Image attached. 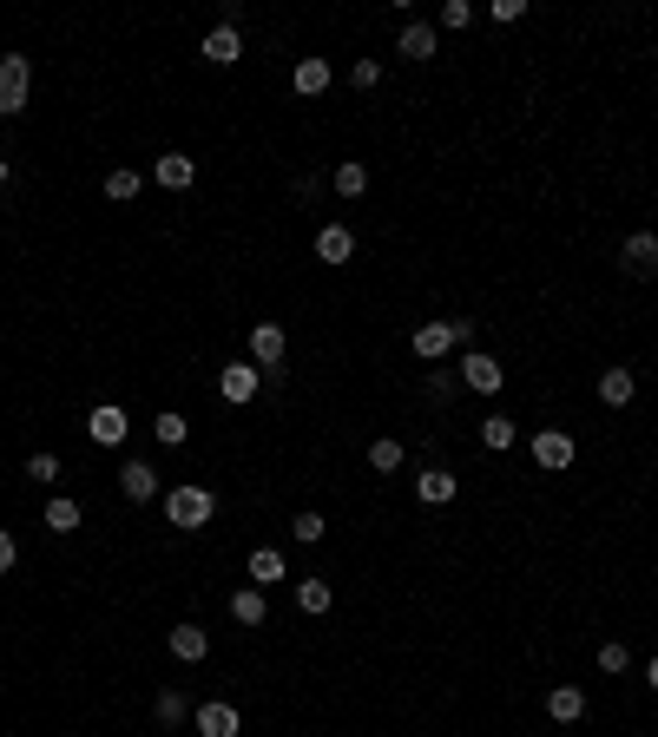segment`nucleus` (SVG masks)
Here are the masks:
<instances>
[{"instance_id":"nucleus-20","label":"nucleus","mask_w":658,"mask_h":737,"mask_svg":"<svg viewBox=\"0 0 658 737\" xmlns=\"http://www.w3.org/2000/svg\"><path fill=\"white\" fill-rule=\"evenodd\" d=\"M204 652H211V632H204V626H172V659L198 665Z\"/></svg>"},{"instance_id":"nucleus-7","label":"nucleus","mask_w":658,"mask_h":737,"mask_svg":"<svg viewBox=\"0 0 658 737\" xmlns=\"http://www.w3.org/2000/svg\"><path fill=\"white\" fill-rule=\"evenodd\" d=\"M191 724H198V737H237V731H244L237 705H224V698H204V705L191 711Z\"/></svg>"},{"instance_id":"nucleus-14","label":"nucleus","mask_w":658,"mask_h":737,"mask_svg":"<svg viewBox=\"0 0 658 737\" xmlns=\"http://www.w3.org/2000/svg\"><path fill=\"white\" fill-rule=\"evenodd\" d=\"M316 257H323V264H349V257H356V231H349V224H323V231H316Z\"/></svg>"},{"instance_id":"nucleus-19","label":"nucleus","mask_w":658,"mask_h":737,"mask_svg":"<svg viewBox=\"0 0 658 737\" xmlns=\"http://www.w3.org/2000/svg\"><path fill=\"white\" fill-rule=\"evenodd\" d=\"M632 395H639V376H632V369H606V376H599V402L606 408H626Z\"/></svg>"},{"instance_id":"nucleus-28","label":"nucleus","mask_w":658,"mask_h":737,"mask_svg":"<svg viewBox=\"0 0 658 737\" xmlns=\"http://www.w3.org/2000/svg\"><path fill=\"white\" fill-rule=\"evenodd\" d=\"M152 435H158V448H178V441L191 435V422H185V415H178V408H165V415H158V422H152Z\"/></svg>"},{"instance_id":"nucleus-13","label":"nucleus","mask_w":658,"mask_h":737,"mask_svg":"<svg viewBox=\"0 0 658 737\" xmlns=\"http://www.w3.org/2000/svg\"><path fill=\"white\" fill-rule=\"evenodd\" d=\"M198 53H204L211 66H237V60H244V33H237V27H211Z\"/></svg>"},{"instance_id":"nucleus-4","label":"nucleus","mask_w":658,"mask_h":737,"mask_svg":"<svg viewBox=\"0 0 658 737\" xmlns=\"http://www.w3.org/2000/svg\"><path fill=\"white\" fill-rule=\"evenodd\" d=\"M283 349H290L283 323H251V362L264 369V376H283Z\"/></svg>"},{"instance_id":"nucleus-2","label":"nucleus","mask_w":658,"mask_h":737,"mask_svg":"<svg viewBox=\"0 0 658 737\" xmlns=\"http://www.w3.org/2000/svg\"><path fill=\"white\" fill-rule=\"evenodd\" d=\"M27 93H33V60L27 53H0V119L27 112Z\"/></svg>"},{"instance_id":"nucleus-3","label":"nucleus","mask_w":658,"mask_h":737,"mask_svg":"<svg viewBox=\"0 0 658 737\" xmlns=\"http://www.w3.org/2000/svg\"><path fill=\"white\" fill-rule=\"evenodd\" d=\"M461 389H474V395H501V382H507V369L494 356H487V349H468V356H461Z\"/></svg>"},{"instance_id":"nucleus-25","label":"nucleus","mask_w":658,"mask_h":737,"mask_svg":"<svg viewBox=\"0 0 658 737\" xmlns=\"http://www.w3.org/2000/svg\"><path fill=\"white\" fill-rule=\"evenodd\" d=\"M422 395H428V402H455V395H461V376H455V369H441V362H435V369H428V376H422Z\"/></svg>"},{"instance_id":"nucleus-6","label":"nucleus","mask_w":658,"mask_h":737,"mask_svg":"<svg viewBox=\"0 0 658 737\" xmlns=\"http://www.w3.org/2000/svg\"><path fill=\"white\" fill-rule=\"evenodd\" d=\"M86 435H93V448H119V441L132 435V415L119 402H99L93 415H86Z\"/></svg>"},{"instance_id":"nucleus-23","label":"nucleus","mask_w":658,"mask_h":737,"mask_svg":"<svg viewBox=\"0 0 658 737\" xmlns=\"http://www.w3.org/2000/svg\"><path fill=\"white\" fill-rule=\"evenodd\" d=\"M514 441H520V428L507 422V415H487V422H481V448H487V455H507Z\"/></svg>"},{"instance_id":"nucleus-15","label":"nucleus","mask_w":658,"mask_h":737,"mask_svg":"<svg viewBox=\"0 0 658 737\" xmlns=\"http://www.w3.org/2000/svg\"><path fill=\"white\" fill-rule=\"evenodd\" d=\"M533 461L540 468H573V435H560V428H547V435H533Z\"/></svg>"},{"instance_id":"nucleus-11","label":"nucleus","mask_w":658,"mask_h":737,"mask_svg":"<svg viewBox=\"0 0 658 737\" xmlns=\"http://www.w3.org/2000/svg\"><path fill=\"white\" fill-rule=\"evenodd\" d=\"M408 343H415V356H422V362H441L448 349H461V343H455V316H448V323H422Z\"/></svg>"},{"instance_id":"nucleus-24","label":"nucleus","mask_w":658,"mask_h":737,"mask_svg":"<svg viewBox=\"0 0 658 737\" xmlns=\"http://www.w3.org/2000/svg\"><path fill=\"white\" fill-rule=\"evenodd\" d=\"M191 711H198V705H191V698H185L178 685H172V691H158V698H152V718H158V724H185Z\"/></svg>"},{"instance_id":"nucleus-31","label":"nucleus","mask_w":658,"mask_h":737,"mask_svg":"<svg viewBox=\"0 0 658 737\" xmlns=\"http://www.w3.org/2000/svg\"><path fill=\"white\" fill-rule=\"evenodd\" d=\"M369 468H376V474H395V468H402V441H389V435L369 441Z\"/></svg>"},{"instance_id":"nucleus-30","label":"nucleus","mask_w":658,"mask_h":737,"mask_svg":"<svg viewBox=\"0 0 658 737\" xmlns=\"http://www.w3.org/2000/svg\"><path fill=\"white\" fill-rule=\"evenodd\" d=\"M47 527H53V534H73V527H79V501L53 494V501H47Z\"/></svg>"},{"instance_id":"nucleus-38","label":"nucleus","mask_w":658,"mask_h":737,"mask_svg":"<svg viewBox=\"0 0 658 737\" xmlns=\"http://www.w3.org/2000/svg\"><path fill=\"white\" fill-rule=\"evenodd\" d=\"M14 560H20V547H14V534L0 527V573H14Z\"/></svg>"},{"instance_id":"nucleus-21","label":"nucleus","mask_w":658,"mask_h":737,"mask_svg":"<svg viewBox=\"0 0 658 737\" xmlns=\"http://www.w3.org/2000/svg\"><path fill=\"white\" fill-rule=\"evenodd\" d=\"M231 619H237V626H264V619H270L264 586H244V593H231Z\"/></svg>"},{"instance_id":"nucleus-27","label":"nucleus","mask_w":658,"mask_h":737,"mask_svg":"<svg viewBox=\"0 0 658 737\" xmlns=\"http://www.w3.org/2000/svg\"><path fill=\"white\" fill-rule=\"evenodd\" d=\"M290 534H297V547H323V534H329V520L316 514V507H303L297 520H290Z\"/></svg>"},{"instance_id":"nucleus-18","label":"nucleus","mask_w":658,"mask_h":737,"mask_svg":"<svg viewBox=\"0 0 658 737\" xmlns=\"http://www.w3.org/2000/svg\"><path fill=\"white\" fill-rule=\"evenodd\" d=\"M290 86H297L303 99L329 93V60H316V53H303V60H297V73H290Z\"/></svg>"},{"instance_id":"nucleus-22","label":"nucleus","mask_w":658,"mask_h":737,"mask_svg":"<svg viewBox=\"0 0 658 737\" xmlns=\"http://www.w3.org/2000/svg\"><path fill=\"white\" fill-rule=\"evenodd\" d=\"M329 185H336V198H362V191H369V165H362V158H343V165L329 172Z\"/></svg>"},{"instance_id":"nucleus-1","label":"nucleus","mask_w":658,"mask_h":737,"mask_svg":"<svg viewBox=\"0 0 658 737\" xmlns=\"http://www.w3.org/2000/svg\"><path fill=\"white\" fill-rule=\"evenodd\" d=\"M211 514H218V494H211V487H198V481H185V487H172V494H165V520H172V527H185V534L211 527Z\"/></svg>"},{"instance_id":"nucleus-9","label":"nucleus","mask_w":658,"mask_h":737,"mask_svg":"<svg viewBox=\"0 0 658 737\" xmlns=\"http://www.w3.org/2000/svg\"><path fill=\"white\" fill-rule=\"evenodd\" d=\"M152 185H165V191H191V185H198V158H185V152L152 158Z\"/></svg>"},{"instance_id":"nucleus-34","label":"nucleus","mask_w":658,"mask_h":737,"mask_svg":"<svg viewBox=\"0 0 658 737\" xmlns=\"http://www.w3.org/2000/svg\"><path fill=\"white\" fill-rule=\"evenodd\" d=\"M297 606L303 612H329V580H303L297 586Z\"/></svg>"},{"instance_id":"nucleus-16","label":"nucleus","mask_w":658,"mask_h":737,"mask_svg":"<svg viewBox=\"0 0 658 737\" xmlns=\"http://www.w3.org/2000/svg\"><path fill=\"white\" fill-rule=\"evenodd\" d=\"M547 718L553 724H580L586 718V691L580 685H553L547 691Z\"/></svg>"},{"instance_id":"nucleus-29","label":"nucleus","mask_w":658,"mask_h":737,"mask_svg":"<svg viewBox=\"0 0 658 737\" xmlns=\"http://www.w3.org/2000/svg\"><path fill=\"white\" fill-rule=\"evenodd\" d=\"M139 185H145V178H139V172H132V165H119V172H106V198H112V204H126V198H139Z\"/></svg>"},{"instance_id":"nucleus-26","label":"nucleus","mask_w":658,"mask_h":737,"mask_svg":"<svg viewBox=\"0 0 658 737\" xmlns=\"http://www.w3.org/2000/svg\"><path fill=\"white\" fill-rule=\"evenodd\" d=\"M283 580V553L277 547H257L251 553V586H277Z\"/></svg>"},{"instance_id":"nucleus-37","label":"nucleus","mask_w":658,"mask_h":737,"mask_svg":"<svg viewBox=\"0 0 658 737\" xmlns=\"http://www.w3.org/2000/svg\"><path fill=\"white\" fill-rule=\"evenodd\" d=\"M487 14H494V20H501V27H507V20H520V14H527V0H494Z\"/></svg>"},{"instance_id":"nucleus-39","label":"nucleus","mask_w":658,"mask_h":737,"mask_svg":"<svg viewBox=\"0 0 658 737\" xmlns=\"http://www.w3.org/2000/svg\"><path fill=\"white\" fill-rule=\"evenodd\" d=\"M7 178H14V165H7V158H0V191H7Z\"/></svg>"},{"instance_id":"nucleus-17","label":"nucleus","mask_w":658,"mask_h":737,"mask_svg":"<svg viewBox=\"0 0 658 737\" xmlns=\"http://www.w3.org/2000/svg\"><path fill=\"white\" fill-rule=\"evenodd\" d=\"M119 487H126V501H158V468L152 461H126V468H119Z\"/></svg>"},{"instance_id":"nucleus-8","label":"nucleus","mask_w":658,"mask_h":737,"mask_svg":"<svg viewBox=\"0 0 658 737\" xmlns=\"http://www.w3.org/2000/svg\"><path fill=\"white\" fill-rule=\"evenodd\" d=\"M619 264H626V277H658V237L632 231L626 244H619Z\"/></svg>"},{"instance_id":"nucleus-35","label":"nucleus","mask_w":658,"mask_h":737,"mask_svg":"<svg viewBox=\"0 0 658 737\" xmlns=\"http://www.w3.org/2000/svg\"><path fill=\"white\" fill-rule=\"evenodd\" d=\"M441 27H448V33L474 27V7H468V0H441Z\"/></svg>"},{"instance_id":"nucleus-36","label":"nucleus","mask_w":658,"mask_h":737,"mask_svg":"<svg viewBox=\"0 0 658 737\" xmlns=\"http://www.w3.org/2000/svg\"><path fill=\"white\" fill-rule=\"evenodd\" d=\"M349 86L376 93V86H382V60H356V66H349Z\"/></svg>"},{"instance_id":"nucleus-32","label":"nucleus","mask_w":658,"mask_h":737,"mask_svg":"<svg viewBox=\"0 0 658 737\" xmlns=\"http://www.w3.org/2000/svg\"><path fill=\"white\" fill-rule=\"evenodd\" d=\"M626 665H632V645L626 639H606V645H599V672H606V678H619Z\"/></svg>"},{"instance_id":"nucleus-5","label":"nucleus","mask_w":658,"mask_h":737,"mask_svg":"<svg viewBox=\"0 0 658 737\" xmlns=\"http://www.w3.org/2000/svg\"><path fill=\"white\" fill-rule=\"evenodd\" d=\"M257 389H264V369L257 362H224V376H218V395L231 408H244V402H257Z\"/></svg>"},{"instance_id":"nucleus-10","label":"nucleus","mask_w":658,"mask_h":737,"mask_svg":"<svg viewBox=\"0 0 658 737\" xmlns=\"http://www.w3.org/2000/svg\"><path fill=\"white\" fill-rule=\"evenodd\" d=\"M395 53H402V60H415V66H422V60H435V53H441L435 20H408V27H402V40H395Z\"/></svg>"},{"instance_id":"nucleus-40","label":"nucleus","mask_w":658,"mask_h":737,"mask_svg":"<svg viewBox=\"0 0 658 737\" xmlns=\"http://www.w3.org/2000/svg\"><path fill=\"white\" fill-rule=\"evenodd\" d=\"M645 678H652V691H658V659H652V665H645Z\"/></svg>"},{"instance_id":"nucleus-33","label":"nucleus","mask_w":658,"mask_h":737,"mask_svg":"<svg viewBox=\"0 0 658 737\" xmlns=\"http://www.w3.org/2000/svg\"><path fill=\"white\" fill-rule=\"evenodd\" d=\"M27 481L53 487V481H60V455H47V448H40V455H27Z\"/></svg>"},{"instance_id":"nucleus-12","label":"nucleus","mask_w":658,"mask_h":737,"mask_svg":"<svg viewBox=\"0 0 658 737\" xmlns=\"http://www.w3.org/2000/svg\"><path fill=\"white\" fill-rule=\"evenodd\" d=\"M455 494H461V481L448 468H422V474H415V501H422V507H448Z\"/></svg>"}]
</instances>
